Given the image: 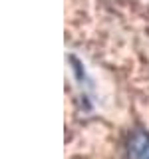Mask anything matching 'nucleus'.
I'll return each mask as SVG.
<instances>
[{"label":"nucleus","instance_id":"f257e3e1","mask_svg":"<svg viewBox=\"0 0 149 159\" xmlns=\"http://www.w3.org/2000/svg\"><path fill=\"white\" fill-rule=\"evenodd\" d=\"M129 159H149V133L145 129H135L125 143Z\"/></svg>","mask_w":149,"mask_h":159}]
</instances>
